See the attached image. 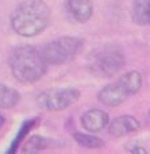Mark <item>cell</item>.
Returning a JSON list of instances; mask_svg holds the SVG:
<instances>
[{"label":"cell","mask_w":150,"mask_h":154,"mask_svg":"<svg viewBox=\"0 0 150 154\" xmlns=\"http://www.w3.org/2000/svg\"><path fill=\"white\" fill-rule=\"evenodd\" d=\"M148 115H149V119H150V109H149V114Z\"/></svg>","instance_id":"obj_18"},{"label":"cell","mask_w":150,"mask_h":154,"mask_svg":"<svg viewBox=\"0 0 150 154\" xmlns=\"http://www.w3.org/2000/svg\"><path fill=\"white\" fill-rule=\"evenodd\" d=\"M84 46L85 42L83 38L65 35L47 42L41 51L49 65L57 66V65L69 64L76 60L84 50Z\"/></svg>","instance_id":"obj_4"},{"label":"cell","mask_w":150,"mask_h":154,"mask_svg":"<svg viewBox=\"0 0 150 154\" xmlns=\"http://www.w3.org/2000/svg\"><path fill=\"white\" fill-rule=\"evenodd\" d=\"M124 64L126 58L121 50L106 48L92 54L88 62V68L92 73L100 77H112L123 69Z\"/></svg>","instance_id":"obj_5"},{"label":"cell","mask_w":150,"mask_h":154,"mask_svg":"<svg viewBox=\"0 0 150 154\" xmlns=\"http://www.w3.org/2000/svg\"><path fill=\"white\" fill-rule=\"evenodd\" d=\"M66 7L70 16L78 23L88 22L93 14L92 0H66Z\"/></svg>","instance_id":"obj_9"},{"label":"cell","mask_w":150,"mask_h":154,"mask_svg":"<svg viewBox=\"0 0 150 154\" xmlns=\"http://www.w3.org/2000/svg\"><path fill=\"white\" fill-rule=\"evenodd\" d=\"M8 65L12 76L22 84H34L45 76L49 64L35 46L20 45L10 54Z\"/></svg>","instance_id":"obj_2"},{"label":"cell","mask_w":150,"mask_h":154,"mask_svg":"<svg viewBox=\"0 0 150 154\" xmlns=\"http://www.w3.org/2000/svg\"><path fill=\"white\" fill-rule=\"evenodd\" d=\"M50 141L41 135H31L22 147V153H38L47 149Z\"/></svg>","instance_id":"obj_13"},{"label":"cell","mask_w":150,"mask_h":154,"mask_svg":"<svg viewBox=\"0 0 150 154\" xmlns=\"http://www.w3.org/2000/svg\"><path fill=\"white\" fill-rule=\"evenodd\" d=\"M20 100V95L12 87L0 82V108H14Z\"/></svg>","instance_id":"obj_10"},{"label":"cell","mask_w":150,"mask_h":154,"mask_svg":"<svg viewBox=\"0 0 150 154\" xmlns=\"http://www.w3.org/2000/svg\"><path fill=\"white\" fill-rule=\"evenodd\" d=\"M75 141L85 149H102L104 146V141L99 137L91 135V134H83V133H73Z\"/></svg>","instance_id":"obj_14"},{"label":"cell","mask_w":150,"mask_h":154,"mask_svg":"<svg viewBox=\"0 0 150 154\" xmlns=\"http://www.w3.org/2000/svg\"><path fill=\"white\" fill-rule=\"evenodd\" d=\"M149 2L150 0H134V4H133V20L137 24H141V26L149 24V18H148Z\"/></svg>","instance_id":"obj_12"},{"label":"cell","mask_w":150,"mask_h":154,"mask_svg":"<svg viewBox=\"0 0 150 154\" xmlns=\"http://www.w3.org/2000/svg\"><path fill=\"white\" fill-rule=\"evenodd\" d=\"M110 125V116L107 112L99 108H91L81 116V126L88 133H99Z\"/></svg>","instance_id":"obj_7"},{"label":"cell","mask_w":150,"mask_h":154,"mask_svg":"<svg viewBox=\"0 0 150 154\" xmlns=\"http://www.w3.org/2000/svg\"><path fill=\"white\" fill-rule=\"evenodd\" d=\"M80 91L77 88H53L42 91L35 101L41 108L46 111H62L75 104L80 99Z\"/></svg>","instance_id":"obj_6"},{"label":"cell","mask_w":150,"mask_h":154,"mask_svg":"<svg viewBox=\"0 0 150 154\" xmlns=\"http://www.w3.org/2000/svg\"><path fill=\"white\" fill-rule=\"evenodd\" d=\"M4 122H5V119H4V116H3L2 114H0V128H2V126L4 125Z\"/></svg>","instance_id":"obj_16"},{"label":"cell","mask_w":150,"mask_h":154,"mask_svg":"<svg viewBox=\"0 0 150 154\" xmlns=\"http://www.w3.org/2000/svg\"><path fill=\"white\" fill-rule=\"evenodd\" d=\"M50 16V8L45 0H22L12 11L10 22L18 35L31 38L47 27Z\"/></svg>","instance_id":"obj_1"},{"label":"cell","mask_w":150,"mask_h":154,"mask_svg":"<svg viewBox=\"0 0 150 154\" xmlns=\"http://www.w3.org/2000/svg\"><path fill=\"white\" fill-rule=\"evenodd\" d=\"M38 122H39V119H38V118H32V119L23 122V125L20 126V128H19L18 134H16V137L14 138L12 143H11L10 149L7 150V153H10V154H14V153H15L16 150L19 149L20 143L24 141V139H26V137L30 134V131H31L32 128H34L35 126L38 125Z\"/></svg>","instance_id":"obj_11"},{"label":"cell","mask_w":150,"mask_h":154,"mask_svg":"<svg viewBox=\"0 0 150 154\" xmlns=\"http://www.w3.org/2000/svg\"><path fill=\"white\" fill-rule=\"evenodd\" d=\"M148 18H149V24H150V2H149V10H148Z\"/></svg>","instance_id":"obj_17"},{"label":"cell","mask_w":150,"mask_h":154,"mask_svg":"<svg viewBox=\"0 0 150 154\" xmlns=\"http://www.w3.org/2000/svg\"><path fill=\"white\" fill-rule=\"evenodd\" d=\"M127 150H129L130 153H142V154L148 153V150H146V149H143L142 146H137V145H135V146H133V147L129 146V149H127Z\"/></svg>","instance_id":"obj_15"},{"label":"cell","mask_w":150,"mask_h":154,"mask_svg":"<svg viewBox=\"0 0 150 154\" xmlns=\"http://www.w3.org/2000/svg\"><path fill=\"white\" fill-rule=\"evenodd\" d=\"M142 75L138 70H130L123 73L115 82L107 84L99 91L97 99L100 103L108 107H118L129 96L135 95L142 87Z\"/></svg>","instance_id":"obj_3"},{"label":"cell","mask_w":150,"mask_h":154,"mask_svg":"<svg viewBox=\"0 0 150 154\" xmlns=\"http://www.w3.org/2000/svg\"><path fill=\"white\" fill-rule=\"evenodd\" d=\"M141 127L138 119L131 115H122L108 125V133L112 137H124L138 131Z\"/></svg>","instance_id":"obj_8"}]
</instances>
